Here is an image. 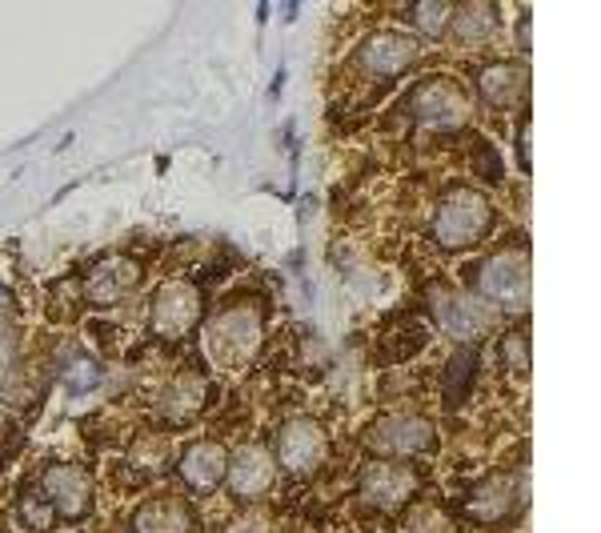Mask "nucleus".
<instances>
[{
  "mask_svg": "<svg viewBox=\"0 0 601 533\" xmlns=\"http://www.w3.org/2000/svg\"><path fill=\"white\" fill-rule=\"evenodd\" d=\"M489 221H493V209H489L486 193L453 189L437 209L434 233L446 249H469L489 233Z\"/></svg>",
  "mask_w": 601,
  "mask_h": 533,
  "instance_id": "nucleus-1",
  "label": "nucleus"
},
{
  "mask_svg": "<svg viewBox=\"0 0 601 533\" xmlns=\"http://www.w3.org/2000/svg\"><path fill=\"white\" fill-rule=\"evenodd\" d=\"M481 297L501 305V309H513V313L525 309L529 305V261H525V253L505 249V253L489 257L481 265Z\"/></svg>",
  "mask_w": 601,
  "mask_h": 533,
  "instance_id": "nucleus-2",
  "label": "nucleus"
},
{
  "mask_svg": "<svg viewBox=\"0 0 601 533\" xmlns=\"http://www.w3.org/2000/svg\"><path fill=\"white\" fill-rule=\"evenodd\" d=\"M413 113L429 128H458L469 121L474 104H469V97H465L458 80L437 76V80H425L422 89L413 92Z\"/></svg>",
  "mask_w": 601,
  "mask_h": 533,
  "instance_id": "nucleus-3",
  "label": "nucleus"
},
{
  "mask_svg": "<svg viewBox=\"0 0 601 533\" xmlns=\"http://www.w3.org/2000/svg\"><path fill=\"white\" fill-rule=\"evenodd\" d=\"M434 318L441 321V330L458 342H477L489 333V305L474 293H458V289H437L434 293Z\"/></svg>",
  "mask_w": 601,
  "mask_h": 533,
  "instance_id": "nucleus-4",
  "label": "nucleus"
},
{
  "mask_svg": "<svg viewBox=\"0 0 601 533\" xmlns=\"http://www.w3.org/2000/svg\"><path fill=\"white\" fill-rule=\"evenodd\" d=\"M45 489H49L52 506L61 509V518L85 521L92 513V482L80 466H49Z\"/></svg>",
  "mask_w": 601,
  "mask_h": 533,
  "instance_id": "nucleus-5",
  "label": "nucleus"
},
{
  "mask_svg": "<svg viewBox=\"0 0 601 533\" xmlns=\"http://www.w3.org/2000/svg\"><path fill=\"white\" fill-rule=\"evenodd\" d=\"M277 449H281V461L289 466V470H293V473H309V470H317V466H321V457H325L329 442H325V430H321L317 421L293 418L281 430V442H277Z\"/></svg>",
  "mask_w": 601,
  "mask_h": 533,
  "instance_id": "nucleus-6",
  "label": "nucleus"
},
{
  "mask_svg": "<svg viewBox=\"0 0 601 533\" xmlns=\"http://www.w3.org/2000/svg\"><path fill=\"white\" fill-rule=\"evenodd\" d=\"M201 318V297L192 285H165V289L156 293L153 301V325L156 333H165V337H180V333H189Z\"/></svg>",
  "mask_w": 601,
  "mask_h": 533,
  "instance_id": "nucleus-7",
  "label": "nucleus"
},
{
  "mask_svg": "<svg viewBox=\"0 0 601 533\" xmlns=\"http://www.w3.org/2000/svg\"><path fill=\"white\" fill-rule=\"evenodd\" d=\"M373 445L381 454H429L437 433L425 418H381L373 430Z\"/></svg>",
  "mask_w": 601,
  "mask_h": 533,
  "instance_id": "nucleus-8",
  "label": "nucleus"
},
{
  "mask_svg": "<svg viewBox=\"0 0 601 533\" xmlns=\"http://www.w3.org/2000/svg\"><path fill=\"white\" fill-rule=\"evenodd\" d=\"M225 478H229L233 494L245 497V501H253V497H261L273 485L277 466H273V457L265 454V449L249 445V449H237V454H233V461L225 466Z\"/></svg>",
  "mask_w": 601,
  "mask_h": 533,
  "instance_id": "nucleus-9",
  "label": "nucleus"
},
{
  "mask_svg": "<svg viewBox=\"0 0 601 533\" xmlns=\"http://www.w3.org/2000/svg\"><path fill=\"white\" fill-rule=\"evenodd\" d=\"M413 482H417V478H413L405 466H393V461H370V466L361 470V494L381 509L401 506V501L410 497Z\"/></svg>",
  "mask_w": 601,
  "mask_h": 533,
  "instance_id": "nucleus-10",
  "label": "nucleus"
},
{
  "mask_svg": "<svg viewBox=\"0 0 601 533\" xmlns=\"http://www.w3.org/2000/svg\"><path fill=\"white\" fill-rule=\"evenodd\" d=\"M256 321L249 313H225L221 321H213V330H209V349L233 365V361H241V357L253 354L256 345Z\"/></svg>",
  "mask_w": 601,
  "mask_h": 533,
  "instance_id": "nucleus-11",
  "label": "nucleus"
},
{
  "mask_svg": "<svg viewBox=\"0 0 601 533\" xmlns=\"http://www.w3.org/2000/svg\"><path fill=\"white\" fill-rule=\"evenodd\" d=\"M413 57H417V37L405 33H373L361 45V61L370 73H401L413 64Z\"/></svg>",
  "mask_w": 601,
  "mask_h": 533,
  "instance_id": "nucleus-12",
  "label": "nucleus"
},
{
  "mask_svg": "<svg viewBox=\"0 0 601 533\" xmlns=\"http://www.w3.org/2000/svg\"><path fill=\"white\" fill-rule=\"evenodd\" d=\"M225 466H229V457L221 454V445H192L189 454L180 457V478L192 494L209 497L225 482Z\"/></svg>",
  "mask_w": 601,
  "mask_h": 533,
  "instance_id": "nucleus-13",
  "label": "nucleus"
},
{
  "mask_svg": "<svg viewBox=\"0 0 601 533\" xmlns=\"http://www.w3.org/2000/svg\"><path fill=\"white\" fill-rule=\"evenodd\" d=\"M189 506L177 497H156V501L137 509V521H133L137 533H189Z\"/></svg>",
  "mask_w": 601,
  "mask_h": 533,
  "instance_id": "nucleus-14",
  "label": "nucleus"
},
{
  "mask_svg": "<svg viewBox=\"0 0 601 533\" xmlns=\"http://www.w3.org/2000/svg\"><path fill=\"white\" fill-rule=\"evenodd\" d=\"M137 265L133 261H109L104 269H97L92 273V281H89V297L92 301H104V305H113V301H121L125 293H133L137 289Z\"/></svg>",
  "mask_w": 601,
  "mask_h": 533,
  "instance_id": "nucleus-15",
  "label": "nucleus"
},
{
  "mask_svg": "<svg viewBox=\"0 0 601 533\" xmlns=\"http://www.w3.org/2000/svg\"><path fill=\"white\" fill-rule=\"evenodd\" d=\"M481 92L493 104H510L525 92V69L517 64H489V73H481Z\"/></svg>",
  "mask_w": 601,
  "mask_h": 533,
  "instance_id": "nucleus-16",
  "label": "nucleus"
},
{
  "mask_svg": "<svg viewBox=\"0 0 601 533\" xmlns=\"http://www.w3.org/2000/svg\"><path fill=\"white\" fill-rule=\"evenodd\" d=\"M201 397H205L201 381H197V377H177L173 385H168L161 413H165V418H173L177 425H185V421L197 418V409H201Z\"/></svg>",
  "mask_w": 601,
  "mask_h": 533,
  "instance_id": "nucleus-17",
  "label": "nucleus"
},
{
  "mask_svg": "<svg viewBox=\"0 0 601 533\" xmlns=\"http://www.w3.org/2000/svg\"><path fill=\"white\" fill-rule=\"evenodd\" d=\"M61 381L73 389V394H89L92 385L101 381V361L85 349H64L61 357Z\"/></svg>",
  "mask_w": 601,
  "mask_h": 533,
  "instance_id": "nucleus-18",
  "label": "nucleus"
},
{
  "mask_svg": "<svg viewBox=\"0 0 601 533\" xmlns=\"http://www.w3.org/2000/svg\"><path fill=\"white\" fill-rule=\"evenodd\" d=\"M493 25H498V13H493L489 4H465V9H453V21H449L453 37H461V40L489 37Z\"/></svg>",
  "mask_w": 601,
  "mask_h": 533,
  "instance_id": "nucleus-19",
  "label": "nucleus"
},
{
  "mask_svg": "<svg viewBox=\"0 0 601 533\" xmlns=\"http://www.w3.org/2000/svg\"><path fill=\"white\" fill-rule=\"evenodd\" d=\"M474 369H477V354L461 349L453 361H449V373H446V409H458L469 394V381H474Z\"/></svg>",
  "mask_w": 601,
  "mask_h": 533,
  "instance_id": "nucleus-20",
  "label": "nucleus"
},
{
  "mask_svg": "<svg viewBox=\"0 0 601 533\" xmlns=\"http://www.w3.org/2000/svg\"><path fill=\"white\" fill-rule=\"evenodd\" d=\"M410 21L417 25V33H425V37H441L449 28V21H453V4H417L410 13Z\"/></svg>",
  "mask_w": 601,
  "mask_h": 533,
  "instance_id": "nucleus-21",
  "label": "nucleus"
},
{
  "mask_svg": "<svg viewBox=\"0 0 601 533\" xmlns=\"http://www.w3.org/2000/svg\"><path fill=\"white\" fill-rule=\"evenodd\" d=\"M21 525H28V530H37V533H49L52 509L45 506V501H37V497H25V501H21Z\"/></svg>",
  "mask_w": 601,
  "mask_h": 533,
  "instance_id": "nucleus-22",
  "label": "nucleus"
},
{
  "mask_svg": "<svg viewBox=\"0 0 601 533\" xmlns=\"http://www.w3.org/2000/svg\"><path fill=\"white\" fill-rule=\"evenodd\" d=\"M505 361H510L513 369L529 365V342H525V333H510V337H505Z\"/></svg>",
  "mask_w": 601,
  "mask_h": 533,
  "instance_id": "nucleus-23",
  "label": "nucleus"
},
{
  "mask_svg": "<svg viewBox=\"0 0 601 533\" xmlns=\"http://www.w3.org/2000/svg\"><path fill=\"white\" fill-rule=\"evenodd\" d=\"M225 533H270V525H265L261 518H241V521H233Z\"/></svg>",
  "mask_w": 601,
  "mask_h": 533,
  "instance_id": "nucleus-24",
  "label": "nucleus"
},
{
  "mask_svg": "<svg viewBox=\"0 0 601 533\" xmlns=\"http://www.w3.org/2000/svg\"><path fill=\"white\" fill-rule=\"evenodd\" d=\"M517 157H522V169H529V128H522L517 137Z\"/></svg>",
  "mask_w": 601,
  "mask_h": 533,
  "instance_id": "nucleus-25",
  "label": "nucleus"
},
{
  "mask_svg": "<svg viewBox=\"0 0 601 533\" xmlns=\"http://www.w3.org/2000/svg\"><path fill=\"white\" fill-rule=\"evenodd\" d=\"M4 309H9V293L0 289V313H4Z\"/></svg>",
  "mask_w": 601,
  "mask_h": 533,
  "instance_id": "nucleus-26",
  "label": "nucleus"
}]
</instances>
